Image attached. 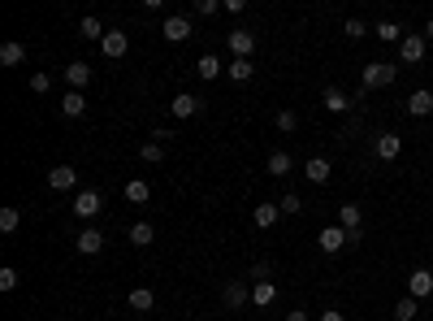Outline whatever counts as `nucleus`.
<instances>
[{"label":"nucleus","mask_w":433,"mask_h":321,"mask_svg":"<svg viewBox=\"0 0 433 321\" xmlns=\"http://www.w3.org/2000/svg\"><path fill=\"white\" fill-rule=\"evenodd\" d=\"M22 61H26V44L9 39L5 48H0V66H22Z\"/></svg>","instance_id":"nucleus-21"},{"label":"nucleus","mask_w":433,"mask_h":321,"mask_svg":"<svg viewBox=\"0 0 433 321\" xmlns=\"http://www.w3.org/2000/svg\"><path fill=\"white\" fill-rule=\"evenodd\" d=\"M325 109H329V113H347L351 100H347V95H343L338 87H325Z\"/></svg>","instance_id":"nucleus-27"},{"label":"nucleus","mask_w":433,"mask_h":321,"mask_svg":"<svg viewBox=\"0 0 433 321\" xmlns=\"http://www.w3.org/2000/svg\"><path fill=\"white\" fill-rule=\"evenodd\" d=\"M425 39H433V18H429V22H425Z\"/></svg>","instance_id":"nucleus-43"},{"label":"nucleus","mask_w":433,"mask_h":321,"mask_svg":"<svg viewBox=\"0 0 433 321\" xmlns=\"http://www.w3.org/2000/svg\"><path fill=\"white\" fill-rule=\"evenodd\" d=\"M373 35H377L381 44H403V30H398V22H377Z\"/></svg>","instance_id":"nucleus-25"},{"label":"nucleus","mask_w":433,"mask_h":321,"mask_svg":"<svg viewBox=\"0 0 433 321\" xmlns=\"http://www.w3.org/2000/svg\"><path fill=\"white\" fill-rule=\"evenodd\" d=\"M251 278L256 282H273V269H269V265H251Z\"/></svg>","instance_id":"nucleus-40"},{"label":"nucleus","mask_w":433,"mask_h":321,"mask_svg":"<svg viewBox=\"0 0 433 321\" xmlns=\"http://www.w3.org/2000/svg\"><path fill=\"white\" fill-rule=\"evenodd\" d=\"M221 300H226V309H243V304H251V291L243 282H230L226 291H221Z\"/></svg>","instance_id":"nucleus-19"},{"label":"nucleus","mask_w":433,"mask_h":321,"mask_svg":"<svg viewBox=\"0 0 433 321\" xmlns=\"http://www.w3.org/2000/svg\"><path fill=\"white\" fill-rule=\"evenodd\" d=\"M398 57H403V66H421V61H425V35H403Z\"/></svg>","instance_id":"nucleus-5"},{"label":"nucleus","mask_w":433,"mask_h":321,"mask_svg":"<svg viewBox=\"0 0 433 321\" xmlns=\"http://www.w3.org/2000/svg\"><path fill=\"white\" fill-rule=\"evenodd\" d=\"M407 295L412 300L433 295V274H429V269H412V274H407Z\"/></svg>","instance_id":"nucleus-6"},{"label":"nucleus","mask_w":433,"mask_h":321,"mask_svg":"<svg viewBox=\"0 0 433 321\" xmlns=\"http://www.w3.org/2000/svg\"><path fill=\"white\" fill-rule=\"evenodd\" d=\"M74 213L83 217V221L100 217L104 213V196H100V191H78V196H74Z\"/></svg>","instance_id":"nucleus-2"},{"label":"nucleus","mask_w":433,"mask_h":321,"mask_svg":"<svg viewBox=\"0 0 433 321\" xmlns=\"http://www.w3.org/2000/svg\"><path fill=\"white\" fill-rule=\"evenodd\" d=\"M195 70H200V78H217V74H226V70H221V61H217L213 53H204V57H200V66H195Z\"/></svg>","instance_id":"nucleus-32"},{"label":"nucleus","mask_w":433,"mask_h":321,"mask_svg":"<svg viewBox=\"0 0 433 321\" xmlns=\"http://www.w3.org/2000/svg\"><path fill=\"white\" fill-rule=\"evenodd\" d=\"M278 131L282 135H295L299 131V113H295V109H282V113H278Z\"/></svg>","instance_id":"nucleus-33"},{"label":"nucleus","mask_w":433,"mask_h":321,"mask_svg":"<svg viewBox=\"0 0 433 321\" xmlns=\"http://www.w3.org/2000/svg\"><path fill=\"white\" fill-rule=\"evenodd\" d=\"M30 91H35V95L52 91V78H48V74H30Z\"/></svg>","instance_id":"nucleus-38"},{"label":"nucleus","mask_w":433,"mask_h":321,"mask_svg":"<svg viewBox=\"0 0 433 321\" xmlns=\"http://www.w3.org/2000/svg\"><path fill=\"white\" fill-rule=\"evenodd\" d=\"M126 200H131V204H148L152 200V187L143 183V178H131V183H126Z\"/></svg>","instance_id":"nucleus-23"},{"label":"nucleus","mask_w":433,"mask_h":321,"mask_svg":"<svg viewBox=\"0 0 433 321\" xmlns=\"http://www.w3.org/2000/svg\"><path fill=\"white\" fill-rule=\"evenodd\" d=\"M74 183H78V174H74L70 165L48 169V187H52V191H74Z\"/></svg>","instance_id":"nucleus-14"},{"label":"nucleus","mask_w":433,"mask_h":321,"mask_svg":"<svg viewBox=\"0 0 433 321\" xmlns=\"http://www.w3.org/2000/svg\"><path fill=\"white\" fill-rule=\"evenodd\" d=\"M217 9H221V0H195V13H200V18H213Z\"/></svg>","instance_id":"nucleus-39"},{"label":"nucleus","mask_w":433,"mask_h":321,"mask_svg":"<svg viewBox=\"0 0 433 321\" xmlns=\"http://www.w3.org/2000/svg\"><path fill=\"white\" fill-rule=\"evenodd\" d=\"M226 74H230V83H247V78L256 74V66H251V61H230Z\"/></svg>","instance_id":"nucleus-28"},{"label":"nucleus","mask_w":433,"mask_h":321,"mask_svg":"<svg viewBox=\"0 0 433 321\" xmlns=\"http://www.w3.org/2000/svg\"><path fill=\"white\" fill-rule=\"evenodd\" d=\"M273 300H278V286L273 282H256L251 286V304H256V309H269Z\"/></svg>","instance_id":"nucleus-22"},{"label":"nucleus","mask_w":433,"mask_h":321,"mask_svg":"<svg viewBox=\"0 0 433 321\" xmlns=\"http://www.w3.org/2000/svg\"><path fill=\"white\" fill-rule=\"evenodd\" d=\"M343 35H347V39H364V35H368V26H364L360 18H347V26H343Z\"/></svg>","instance_id":"nucleus-35"},{"label":"nucleus","mask_w":433,"mask_h":321,"mask_svg":"<svg viewBox=\"0 0 433 321\" xmlns=\"http://www.w3.org/2000/svg\"><path fill=\"white\" fill-rule=\"evenodd\" d=\"M316 321H347V317H343V313H338V309H325V313H320V317H316Z\"/></svg>","instance_id":"nucleus-41"},{"label":"nucleus","mask_w":433,"mask_h":321,"mask_svg":"<svg viewBox=\"0 0 433 321\" xmlns=\"http://www.w3.org/2000/svg\"><path fill=\"white\" fill-rule=\"evenodd\" d=\"M61 113H66V118H83L87 113V95L83 91H66V95H61Z\"/></svg>","instance_id":"nucleus-17"},{"label":"nucleus","mask_w":433,"mask_h":321,"mask_svg":"<svg viewBox=\"0 0 433 321\" xmlns=\"http://www.w3.org/2000/svg\"><path fill=\"white\" fill-rule=\"evenodd\" d=\"M13 286H18V269L5 265V269H0V291H13Z\"/></svg>","instance_id":"nucleus-37"},{"label":"nucleus","mask_w":433,"mask_h":321,"mask_svg":"<svg viewBox=\"0 0 433 321\" xmlns=\"http://www.w3.org/2000/svg\"><path fill=\"white\" fill-rule=\"evenodd\" d=\"M74 248L83 252V256H100V248H104V235L95 230V226H87V230H78V239H74Z\"/></svg>","instance_id":"nucleus-9"},{"label":"nucleus","mask_w":433,"mask_h":321,"mask_svg":"<svg viewBox=\"0 0 433 321\" xmlns=\"http://www.w3.org/2000/svg\"><path fill=\"white\" fill-rule=\"evenodd\" d=\"M226 44H230L234 61H251V53H256V35H251V30H230Z\"/></svg>","instance_id":"nucleus-4"},{"label":"nucleus","mask_w":433,"mask_h":321,"mask_svg":"<svg viewBox=\"0 0 433 321\" xmlns=\"http://www.w3.org/2000/svg\"><path fill=\"white\" fill-rule=\"evenodd\" d=\"M360 221H364V217H360V204H343V208H338V226H343L347 235H360V230H364Z\"/></svg>","instance_id":"nucleus-16"},{"label":"nucleus","mask_w":433,"mask_h":321,"mask_svg":"<svg viewBox=\"0 0 433 321\" xmlns=\"http://www.w3.org/2000/svg\"><path fill=\"white\" fill-rule=\"evenodd\" d=\"M398 152H403V139H398L394 131H381V135H377V156H381V160H394Z\"/></svg>","instance_id":"nucleus-15"},{"label":"nucleus","mask_w":433,"mask_h":321,"mask_svg":"<svg viewBox=\"0 0 433 321\" xmlns=\"http://www.w3.org/2000/svg\"><path fill=\"white\" fill-rule=\"evenodd\" d=\"M421 317V300H412V295H403L394 304V321H416Z\"/></svg>","instance_id":"nucleus-24"},{"label":"nucleus","mask_w":433,"mask_h":321,"mask_svg":"<svg viewBox=\"0 0 433 321\" xmlns=\"http://www.w3.org/2000/svg\"><path fill=\"white\" fill-rule=\"evenodd\" d=\"M165 39H169V44H182V39H191V18H182V13L165 18Z\"/></svg>","instance_id":"nucleus-13"},{"label":"nucleus","mask_w":433,"mask_h":321,"mask_svg":"<svg viewBox=\"0 0 433 321\" xmlns=\"http://www.w3.org/2000/svg\"><path fill=\"white\" fill-rule=\"evenodd\" d=\"M66 83H70V91H83L91 83V66H87V61H70V66H66Z\"/></svg>","instance_id":"nucleus-11"},{"label":"nucleus","mask_w":433,"mask_h":321,"mask_svg":"<svg viewBox=\"0 0 433 321\" xmlns=\"http://www.w3.org/2000/svg\"><path fill=\"white\" fill-rule=\"evenodd\" d=\"M316 244H320V252H325V256H334V252L351 248V239H347V230H343V226H325V230L316 235Z\"/></svg>","instance_id":"nucleus-3"},{"label":"nucleus","mask_w":433,"mask_h":321,"mask_svg":"<svg viewBox=\"0 0 433 321\" xmlns=\"http://www.w3.org/2000/svg\"><path fill=\"white\" fill-rule=\"evenodd\" d=\"M278 217H282V204H260V208H256V213H251V221H256V226H260V230L278 226Z\"/></svg>","instance_id":"nucleus-20"},{"label":"nucleus","mask_w":433,"mask_h":321,"mask_svg":"<svg viewBox=\"0 0 433 321\" xmlns=\"http://www.w3.org/2000/svg\"><path fill=\"white\" fill-rule=\"evenodd\" d=\"M295 213H303V200L291 191V196H282V217H295Z\"/></svg>","instance_id":"nucleus-36"},{"label":"nucleus","mask_w":433,"mask_h":321,"mask_svg":"<svg viewBox=\"0 0 433 321\" xmlns=\"http://www.w3.org/2000/svg\"><path fill=\"white\" fill-rule=\"evenodd\" d=\"M291 169H295V156H291V152H282V148L269 152V174H273V178H286Z\"/></svg>","instance_id":"nucleus-18"},{"label":"nucleus","mask_w":433,"mask_h":321,"mask_svg":"<svg viewBox=\"0 0 433 321\" xmlns=\"http://www.w3.org/2000/svg\"><path fill=\"white\" fill-rule=\"evenodd\" d=\"M286 321H312V317L303 313V309H295V313H286Z\"/></svg>","instance_id":"nucleus-42"},{"label":"nucleus","mask_w":433,"mask_h":321,"mask_svg":"<svg viewBox=\"0 0 433 321\" xmlns=\"http://www.w3.org/2000/svg\"><path fill=\"white\" fill-rule=\"evenodd\" d=\"M398 78V70L390 61H373V66H364V91H377V87H390Z\"/></svg>","instance_id":"nucleus-1"},{"label":"nucleus","mask_w":433,"mask_h":321,"mask_svg":"<svg viewBox=\"0 0 433 321\" xmlns=\"http://www.w3.org/2000/svg\"><path fill=\"white\" fill-rule=\"evenodd\" d=\"M169 109H173V118H195V113H204V100H195L191 91H178Z\"/></svg>","instance_id":"nucleus-10"},{"label":"nucleus","mask_w":433,"mask_h":321,"mask_svg":"<svg viewBox=\"0 0 433 321\" xmlns=\"http://www.w3.org/2000/svg\"><path fill=\"white\" fill-rule=\"evenodd\" d=\"M78 30H83L87 39H104V35H108V30L100 26V18H83V22H78Z\"/></svg>","instance_id":"nucleus-34"},{"label":"nucleus","mask_w":433,"mask_h":321,"mask_svg":"<svg viewBox=\"0 0 433 321\" xmlns=\"http://www.w3.org/2000/svg\"><path fill=\"white\" fill-rule=\"evenodd\" d=\"M152 304H156V295L148 291V286H135V291H131V309L135 313H152Z\"/></svg>","instance_id":"nucleus-26"},{"label":"nucleus","mask_w":433,"mask_h":321,"mask_svg":"<svg viewBox=\"0 0 433 321\" xmlns=\"http://www.w3.org/2000/svg\"><path fill=\"white\" fill-rule=\"evenodd\" d=\"M152 239H156V230L148 226V221H135V226H131V244H135V248H148Z\"/></svg>","instance_id":"nucleus-29"},{"label":"nucleus","mask_w":433,"mask_h":321,"mask_svg":"<svg viewBox=\"0 0 433 321\" xmlns=\"http://www.w3.org/2000/svg\"><path fill=\"white\" fill-rule=\"evenodd\" d=\"M407 113H412V118H429V113H433V91H429V87H416V91L407 95Z\"/></svg>","instance_id":"nucleus-8"},{"label":"nucleus","mask_w":433,"mask_h":321,"mask_svg":"<svg viewBox=\"0 0 433 321\" xmlns=\"http://www.w3.org/2000/svg\"><path fill=\"white\" fill-rule=\"evenodd\" d=\"M22 221V208H0V235H13Z\"/></svg>","instance_id":"nucleus-31"},{"label":"nucleus","mask_w":433,"mask_h":321,"mask_svg":"<svg viewBox=\"0 0 433 321\" xmlns=\"http://www.w3.org/2000/svg\"><path fill=\"white\" fill-rule=\"evenodd\" d=\"M329 174H334V169H329V160H325V156H312L308 165H303V178L316 183V187H325V183H329Z\"/></svg>","instance_id":"nucleus-12"},{"label":"nucleus","mask_w":433,"mask_h":321,"mask_svg":"<svg viewBox=\"0 0 433 321\" xmlns=\"http://www.w3.org/2000/svg\"><path fill=\"white\" fill-rule=\"evenodd\" d=\"M139 156H143V160H148V165H160V160H165V143H156V139H148V143H143V148H139Z\"/></svg>","instance_id":"nucleus-30"},{"label":"nucleus","mask_w":433,"mask_h":321,"mask_svg":"<svg viewBox=\"0 0 433 321\" xmlns=\"http://www.w3.org/2000/svg\"><path fill=\"white\" fill-rule=\"evenodd\" d=\"M100 48H104L108 61H117V57H126V48H131V35H126V30H108V35L100 39Z\"/></svg>","instance_id":"nucleus-7"}]
</instances>
